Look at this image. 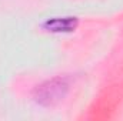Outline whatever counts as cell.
<instances>
[{
    "instance_id": "1",
    "label": "cell",
    "mask_w": 123,
    "mask_h": 121,
    "mask_svg": "<svg viewBox=\"0 0 123 121\" xmlns=\"http://www.w3.org/2000/svg\"><path fill=\"white\" fill-rule=\"evenodd\" d=\"M67 90H69L67 78L56 77V78L47 80L43 84L37 86V88L34 90L33 95H34L36 103H39L40 105L49 107V105H53L57 101H60L66 95Z\"/></svg>"
},
{
    "instance_id": "2",
    "label": "cell",
    "mask_w": 123,
    "mask_h": 121,
    "mask_svg": "<svg viewBox=\"0 0 123 121\" xmlns=\"http://www.w3.org/2000/svg\"><path fill=\"white\" fill-rule=\"evenodd\" d=\"M76 17H55L43 23V29L52 33H70L77 27Z\"/></svg>"
}]
</instances>
